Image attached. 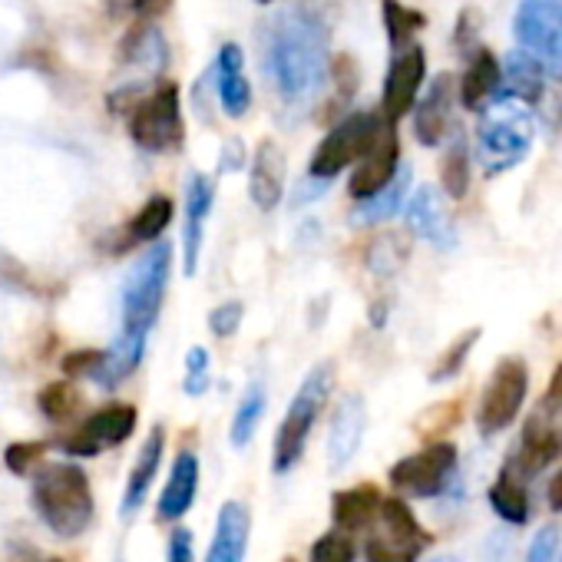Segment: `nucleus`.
<instances>
[{
    "label": "nucleus",
    "instance_id": "2f4dec72",
    "mask_svg": "<svg viewBox=\"0 0 562 562\" xmlns=\"http://www.w3.org/2000/svg\"><path fill=\"white\" fill-rule=\"evenodd\" d=\"M424 24H427V18L420 11H411L407 4H401V0H384V27H387L394 50L407 47Z\"/></svg>",
    "mask_w": 562,
    "mask_h": 562
},
{
    "label": "nucleus",
    "instance_id": "7ed1b4c3",
    "mask_svg": "<svg viewBox=\"0 0 562 562\" xmlns=\"http://www.w3.org/2000/svg\"><path fill=\"white\" fill-rule=\"evenodd\" d=\"M34 509L50 532L74 539L93 519V490L77 463H47L34 473Z\"/></svg>",
    "mask_w": 562,
    "mask_h": 562
},
{
    "label": "nucleus",
    "instance_id": "c9c22d12",
    "mask_svg": "<svg viewBox=\"0 0 562 562\" xmlns=\"http://www.w3.org/2000/svg\"><path fill=\"white\" fill-rule=\"evenodd\" d=\"M308 562H355V539L348 529H331L312 546Z\"/></svg>",
    "mask_w": 562,
    "mask_h": 562
},
{
    "label": "nucleus",
    "instance_id": "a18cd8bd",
    "mask_svg": "<svg viewBox=\"0 0 562 562\" xmlns=\"http://www.w3.org/2000/svg\"><path fill=\"white\" fill-rule=\"evenodd\" d=\"M546 499H549V509L562 513V470L549 480V490H546Z\"/></svg>",
    "mask_w": 562,
    "mask_h": 562
},
{
    "label": "nucleus",
    "instance_id": "ddd939ff",
    "mask_svg": "<svg viewBox=\"0 0 562 562\" xmlns=\"http://www.w3.org/2000/svg\"><path fill=\"white\" fill-rule=\"evenodd\" d=\"M401 169V143L394 133V123H384L381 133L374 136V143L368 146V153L355 162L348 192L361 202L368 195H374L378 189H384Z\"/></svg>",
    "mask_w": 562,
    "mask_h": 562
},
{
    "label": "nucleus",
    "instance_id": "f3484780",
    "mask_svg": "<svg viewBox=\"0 0 562 562\" xmlns=\"http://www.w3.org/2000/svg\"><path fill=\"white\" fill-rule=\"evenodd\" d=\"M215 202V186L209 176L192 172L186 182V228H182V248H186V274H195L199 255H202V235H205V218Z\"/></svg>",
    "mask_w": 562,
    "mask_h": 562
},
{
    "label": "nucleus",
    "instance_id": "ea45409f",
    "mask_svg": "<svg viewBox=\"0 0 562 562\" xmlns=\"http://www.w3.org/2000/svg\"><path fill=\"white\" fill-rule=\"evenodd\" d=\"M44 450H47L44 443H11L8 453H4V460H8L11 473L24 476V473H31L37 467V460L44 457Z\"/></svg>",
    "mask_w": 562,
    "mask_h": 562
},
{
    "label": "nucleus",
    "instance_id": "9b49d317",
    "mask_svg": "<svg viewBox=\"0 0 562 562\" xmlns=\"http://www.w3.org/2000/svg\"><path fill=\"white\" fill-rule=\"evenodd\" d=\"M136 430V407L133 404H110L90 414L67 440L64 450L70 457H97L106 447H120Z\"/></svg>",
    "mask_w": 562,
    "mask_h": 562
},
{
    "label": "nucleus",
    "instance_id": "f257e3e1",
    "mask_svg": "<svg viewBox=\"0 0 562 562\" xmlns=\"http://www.w3.org/2000/svg\"><path fill=\"white\" fill-rule=\"evenodd\" d=\"M325 27L308 11H292L281 18L265 47V74L271 77L281 100L305 103L318 93L325 80Z\"/></svg>",
    "mask_w": 562,
    "mask_h": 562
},
{
    "label": "nucleus",
    "instance_id": "c03bdc74",
    "mask_svg": "<svg viewBox=\"0 0 562 562\" xmlns=\"http://www.w3.org/2000/svg\"><path fill=\"white\" fill-rule=\"evenodd\" d=\"M546 404H549V407H562V364H559V368L552 371V378H549Z\"/></svg>",
    "mask_w": 562,
    "mask_h": 562
},
{
    "label": "nucleus",
    "instance_id": "0eeeda50",
    "mask_svg": "<svg viewBox=\"0 0 562 562\" xmlns=\"http://www.w3.org/2000/svg\"><path fill=\"white\" fill-rule=\"evenodd\" d=\"M529 394V368L522 358H503L483 394H480V407H476V430L483 437L503 434L522 411V401Z\"/></svg>",
    "mask_w": 562,
    "mask_h": 562
},
{
    "label": "nucleus",
    "instance_id": "a878e982",
    "mask_svg": "<svg viewBox=\"0 0 562 562\" xmlns=\"http://www.w3.org/2000/svg\"><path fill=\"white\" fill-rule=\"evenodd\" d=\"M503 77H499V90L496 97H516L522 103H536L542 97V83H546V74L539 67V60L526 50H513L506 57V67H499Z\"/></svg>",
    "mask_w": 562,
    "mask_h": 562
},
{
    "label": "nucleus",
    "instance_id": "4be33fe9",
    "mask_svg": "<svg viewBox=\"0 0 562 562\" xmlns=\"http://www.w3.org/2000/svg\"><path fill=\"white\" fill-rule=\"evenodd\" d=\"M195 490H199V460L192 450H182L172 463L169 483L159 493V506H156L159 519H166V522L182 519L195 503Z\"/></svg>",
    "mask_w": 562,
    "mask_h": 562
},
{
    "label": "nucleus",
    "instance_id": "423d86ee",
    "mask_svg": "<svg viewBox=\"0 0 562 562\" xmlns=\"http://www.w3.org/2000/svg\"><path fill=\"white\" fill-rule=\"evenodd\" d=\"M513 37L546 77L562 80V0H522L513 14Z\"/></svg>",
    "mask_w": 562,
    "mask_h": 562
},
{
    "label": "nucleus",
    "instance_id": "aec40b11",
    "mask_svg": "<svg viewBox=\"0 0 562 562\" xmlns=\"http://www.w3.org/2000/svg\"><path fill=\"white\" fill-rule=\"evenodd\" d=\"M162 450H166V434H162V427H153L143 450H139V457H136V463H133L126 490H123V503H120L123 519H133L139 513V506L146 503V493H149V486H153V480H156V473L162 467Z\"/></svg>",
    "mask_w": 562,
    "mask_h": 562
},
{
    "label": "nucleus",
    "instance_id": "8fccbe9b",
    "mask_svg": "<svg viewBox=\"0 0 562 562\" xmlns=\"http://www.w3.org/2000/svg\"><path fill=\"white\" fill-rule=\"evenodd\" d=\"M258 4H271V0H258Z\"/></svg>",
    "mask_w": 562,
    "mask_h": 562
},
{
    "label": "nucleus",
    "instance_id": "e433bc0d",
    "mask_svg": "<svg viewBox=\"0 0 562 562\" xmlns=\"http://www.w3.org/2000/svg\"><path fill=\"white\" fill-rule=\"evenodd\" d=\"M205 387H209V351L195 345L186 355V381H182V391L189 397H202Z\"/></svg>",
    "mask_w": 562,
    "mask_h": 562
},
{
    "label": "nucleus",
    "instance_id": "9d476101",
    "mask_svg": "<svg viewBox=\"0 0 562 562\" xmlns=\"http://www.w3.org/2000/svg\"><path fill=\"white\" fill-rule=\"evenodd\" d=\"M453 473H457V447L447 440H437V443H427L424 450L397 460L391 467V483L404 496L430 499L447 490Z\"/></svg>",
    "mask_w": 562,
    "mask_h": 562
},
{
    "label": "nucleus",
    "instance_id": "7c9ffc66",
    "mask_svg": "<svg viewBox=\"0 0 562 562\" xmlns=\"http://www.w3.org/2000/svg\"><path fill=\"white\" fill-rule=\"evenodd\" d=\"M440 182L450 199H463L470 192V149L463 139H453L443 162H440Z\"/></svg>",
    "mask_w": 562,
    "mask_h": 562
},
{
    "label": "nucleus",
    "instance_id": "393cba45",
    "mask_svg": "<svg viewBox=\"0 0 562 562\" xmlns=\"http://www.w3.org/2000/svg\"><path fill=\"white\" fill-rule=\"evenodd\" d=\"M381 536L401 549H411V552H424V546H430V532L417 522V516L411 513V506L401 499V496H387L381 499Z\"/></svg>",
    "mask_w": 562,
    "mask_h": 562
},
{
    "label": "nucleus",
    "instance_id": "4c0bfd02",
    "mask_svg": "<svg viewBox=\"0 0 562 562\" xmlns=\"http://www.w3.org/2000/svg\"><path fill=\"white\" fill-rule=\"evenodd\" d=\"M559 552H562V536H559V526L549 522L532 536L526 562H559Z\"/></svg>",
    "mask_w": 562,
    "mask_h": 562
},
{
    "label": "nucleus",
    "instance_id": "473e14b6",
    "mask_svg": "<svg viewBox=\"0 0 562 562\" xmlns=\"http://www.w3.org/2000/svg\"><path fill=\"white\" fill-rule=\"evenodd\" d=\"M172 222V202L166 195H153L139 212L136 218L130 222V235L139 238V241H153L162 235V228Z\"/></svg>",
    "mask_w": 562,
    "mask_h": 562
},
{
    "label": "nucleus",
    "instance_id": "b1692460",
    "mask_svg": "<svg viewBox=\"0 0 562 562\" xmlns=\"http://www.w3.org/2000/svg\"><path fill=\"white\" fill-rule=\"evenodd\" d=\"M215 77H218V100L228 116H241L251 106V87L245 80V54L238 44H222L215 57Z\"/></svg>",
    "mask_w": 562,
    "mask_h": 562
},
{
    "label": "nucleus",
    "instance_id": "f8f14e48",
    "mask_svg": "<svg viewBox=\"0 0 562 562\" xmlns=\"http://www.w3.org/2000/svg\"><path fill=\"white\" fill-rule=\"evenodd\" d=\"M427 77V54L417 44H407L397 50L387 77H384V93H381V116L387 123H397L401 116H407L420 97Z\"/></svg>",
    "mask_w": 562,
    "mask_h": 562
},
{
    "label": "nucleus",
    "instance_id": "6ab92c4d",
    "mask_svg": "<svg viewBox=\"0 0 562 562\" xmlns=\"http://www.w3.org/2000/svg\"><path fill=\"white\" fill-rule=\"evenodd\" d=\"M364 427H368V411H364V401L358 394L345 397L331 417V434H328V460L335 470H341L361 447V437H364Z\"/></svg>",
    "mask_w": 562,
    "mask_h": 562
},
{
    "label": "nucleus",
    "instance_id": "f704fd0d",
    "mask_svg": "<svg viewBox=\"0 0 562 562\" xmlns=\"http://www.w3.org/2000/svg\"><path fill=\"white\" fill-rule=\"evenodd\" d=\"M41 411L50 417V420H67L70 414H77L80 407V394L67 384V381H57V384H47L37 397Z\"/></svg>",
    "mask_w": 562,
    "mask_h": 562
},
{
    "label": "nucleus",
    "instance_id": "49530a36",
    "mask_svg": "<svg viewBox=\"0 0 562 562\" xmlns=\"http://www.w3.org/2000/svg\"><path fill=\"white\" fill-rule=\"evenodd\" d=\"M430 562H460V559H453V555H437V559H430Z\"/></svg>",
    "mask_w": 562,
    "mask_h": 562
},
{
    "label": "nucleus",
    "instance_id": "58836bf2",
    "mask_svg": "<svg viewBox=\"0 0 562 562\" xmlns=\"http://www.w3.org/2000/svg\"><path fill=\"white\" fill-rule=\"evenodd\" d=\"M364 555H368V562H417L420 555L417 552H411V549H401V546H394V542H387L384 536H371L368 539V546H364Z\"/></svg>",
    "mask_w": 562,
    "mask_h": 562
},
{
    "label": "nucleus",
    "instance_id": "412c9836",
    "mask_svg": "<svg viewBox=\"0 0 562 562\" xmlns=\"http://www.w3.org/2000/svg\"><path fill=\"white\" fill-rule=\"evenodd\" d=\"M499 77H503V70H499V60L493 57V50L476 47L473 57H470V64H467V70H463V77H460V83H457V93H460L463 110L480 113L496 97Z\"/></svg>",
    "mask_w": 562,
    "mask_h": 562
},
{
    "label": "nucleus",
    "instance_id": "09e8293b",
    "mask_svg": "<svg viewBox=\"0 0 562 562\" xmlns=\"http://www.w3.org/2000/svg\"><path fill=\"white\" fill-rule=\"evenodd\" d=\"M44 562H64V559H44Z\"/></svg>",
    "mask_w": 562,
    "mask_h": 562
},
{
    "label": "nucleus",
    "instance_id": "39448f33",
    "mask_svg": "<svg viewBox=\"0 0 562 562\" xmlns=\"http://www.w3.org/2000/svg\"><path fill=\"white\" fill-rule=\"evenodd\" d=\"M331 381H335L331 364H318L305 378V384L299 387L295 401L289 404L285 420H281V427H278V437H274V473H289L302 460L308 434H312V427H315V420L328 401Z\"/></svg>",
    "mask_w": 562,
    "mask_h": 562
},
{
    "label": "nucleus",
    "instance_id": "72a5a7b5",
    "mask_svg": "<svg viewBox=\"0 0 562 562\" xmlns=\"http://www.w3.org/2000/svg\"><path fill=\"white\" fill-rule=\"evenodd\" d=\"M480 328H470V331H463L440 358H437V364H434V371H430V381L434 384H440V381H450V378H457L460 371H463V364H467V358H470V351L476 348V341H480Z\"/></svg>",
    "mask_w": 562,
    "mask_h": 562
},
{
    "label": "nucleus",
    "instance_id": "bb28decb",
    "mask_svg": "<svg viewBox=\"0 0 562 562\" xmlns=\"http://www.w3.org/2000/svg\"><path fill=\"white\" fill-rule=\"evenodd\" d=\"M381 509V490L374 483H361L351 490H338L331 499V519L338 522V529H364Z\"/></svg>",
    "mask_w": 562,
    "mask_h": 562
},
{
    "label": "nucleus",
    "instance_id": "c756f323",
    "mask_svg": "<svg viewBox=\"0 0 562 562\" xmlns=\"http://www.w3.org/2000/svg\"><path fill=\"white\" fill-rule=\"evenodd\" d=\"M265 407H268L265 387H261V384H248V391L241 394V404H238V411H235V417H232V430H228L235 450L251 443V437H255V430H258V424H261Z\"/></svg>",
    "mask_w": 562,
    "mask_h": 562
},
{
    "label": "nucleus",
    "instance_id": "a211bd4d",
    "mask_svg": "<svg viewBox=\"0 0 562 562\" xmlns=\"http://www.w3.org/2000/svg\"><path fill=\"white\" fill-rule=\"evenodd\" d=\"M248 192H251V202L261 212H268V209H274L281 202V192H285V153L278 149V143L265 139L255 149Z\"/></svg>",
    "mask_w": 562,
    "mask_h": 562
},
{
    "label": "nucleus",
    "instance_id": "dca6fc26",
    "mask_svg": "<svg viewBox=\"0 0 562 562\" xmlns=\"http://www.w3.org/2000/svg\"><path fill=\"white\" fill-rule=\"evenodd\" d=\"M453 77L450 74H440L427 97L420 103H414V133L420 139V146H440L450 133V116H453Z\"/></svg>",
    "mask_w": 562,
    "mask_h": 562
},
{
    "label": "nucleus",
    "instance_id": "37998d69",
    "mask_svg": "<svg viewBox=\"0 0 562 562\" xmlns=\"http://www.w3.org/2000/svg\"><path fill=\"white\" fill-rule=\"evenodd\" d=\"M166 562H192V532L186 526L172 529L169 549H166Z\"/></svg>",
    "mask_w": 562,
    "mask_h": 562
},
{
    "label": "nucleus",
    "instance_id": "cd10ccee",
    "mask_svg": "<svg viewBox=\"0 0 562 562\" xmlns=\"http://www.w3.org/2000/svg\"><path fill=\"white\" fill-rule=\"evenodd\" d=\"M407 189H411V169L401 166L397 176H394L384 189H378L374 195H368V199L358 202L355 222H358V225H374V222H384V218L397 215L401 205H404V199H407Z\"/></svg>",
    "mask_w": 562,
    "mask_h": 562
},
{
    "label": "nucleus",
    "instance_id": "6e6552de",
    "mask_svg": "<svg viewBox=\"0 0 562 562\" xmlns=\"http://www.w3.org/2000/svg\"><path fill=\"white\" fill-rule=\"evenodd\" d=\"M130 136L146 153H172L182 143V106L179 90L172 83L153 90L146 100L133 106Z\"/></svg>",
    "mask_w": 562,
    "mask_h": 562
},
{
    "label": "nucleus",
    "instance_id": "2eb2a0df",
    "mask_svg": "<svg viewBox=\"0 0 562 562\" xmlns=\"http://www.w3.org/2000/svg\"><path fill=\"white\" fill-rule=\"evenodd\" d=\"M559 457H562V430L539 424V420H529L522 430V440L516 443V450L503 470L519 476V480H529V476L542 473L549 463H555Z\"/></svg>",
    "mask_w": 562,
    "mask_h": 562
},
{
    "label": "nucleus",
    "instance_id": "3c124183",
    "mask_svg": "<svg viewBox=\"0 0 562 562\" xmlns=\"http://www.w3.org/2000/svg\"><path fill=\"white\" fill-rule=\"evenodd\" d=\"M559 562H562V559H559Z\"/></svg>",
    "mask_w": 562,
    "mask_h": 562
},
{
    "label": "nucleus",
    "instance_id": "de8ad7c7",
    "mask_svg": "<svg viewBox=\"0 0 562 562\" xmlns=\"http://www.w3.org/2000/svg\"><path fill=\"white\" fill-rule=\"evenodd\" d=\"M281 562H299V559H292V555H289V559H281Z\"/></svg>",
    "mask_w": 562,
    "mask_h": 562
},
{
    "label": "nucleus",
    "instance_id": "20e7f679",
    "mask_svg": "<svg viewBox=\"0 0 562 562\" xmlns=\"http://www.w3.org/2000/svg\"><path fill=\"white\" fill-rule=\"evenodd\" d=\"M169 265H172V245L169 241H156L139 265L130 271L126 285H123V338L133 341H146L162 299H166V285H169Z\"/></svg>",
    "mask_w": 562,
    "mask_h": 562
},
{
    "label": "nucleus",
    "instance_id": "f03ea898",
    "mask_svg": "<svg viewBox=\"0 0 562 562\" xmlns=\"http://www.w3.org/2000/svg\"><path fill=\"white\" fill-rule=\"evenodd\" d=\"M536 143L532 106L516 97H493L480 110L476 123V159L486 176L516 169Z\"/></svg>",
    "mask_w": 562,
    "mask_h": 562
},
{
    "label": "nucleus",
    "instance_id": "79ce46f5",
    "mask_svg": "<svg viewBox=\"0 0 562 562\" xmlns=\"http://www.w3.org/2000/svg\"><path fill=\"white\" fill-rule=\"evenodd\" d=\"M100 361H103V351H77V355H67L64 371L70 378H93Z\"/></svg>",
    "mask_w": 562,
    "mask_h": 562
},
{
    "label": "nucleus",
    "instance_id": "4468645a",
    "mask_svg": "<svg viewBox=\"0 0 562 562\" xmlns=\"http://www.w3.org/2000/svg\"><path fill=\"white\" fill-rule=\"evenodd\" d=\"M407 225L414 235L430 241L434 248H453L457 245V225L447 212L440 192L434 186H420L407 202Z\"/></svg>",
    "mask_w": 562,
    "mask_h": 562
},
{
    "label": "nucleus",
    "instance_id": "a19ab883",
    "mask_svg": "<svg viewBox=\"0 0 562 562\" xmlns=\"http://www.w3.org/2000/svg\"><path fill=\"white\" fill-rule=\"evenodd\" d=\"M238 325H241V305L238 302H225L209 315V328L215 338H232L238 331Z\"/></svg>",
    "mask_w": 562,
    "mask_h": 562
},
{
    "label": "nucleus",
    "instance_id": "c85d7f7f",
    "mask_svg": "<svg viewBox=\"0 0 562 562\" xmlns=\"http://www.w3.org/2000/svg\"><path fill=\"white\" fill-rule=\"evenodd\" d=\"M490 506H493V513H496L503 522L522 526V522L529 519V496H526L522 480L503 470L499 480L490 486Z\"/></svg>",
    "mask_w": 562,
    "mask_h": 562
},
{
    "label": "nucleus",
    "instance_id": "1a4fd4ad",
    "mask_svg": "<svg viewBox=\"0 0 562 562\" xmlns=\"http://www.w3.org/2000/svg\"><path fill=\"white\" fill-rule=\"evenodd\" d=\"M384 123L387 120L378 116V113H351L348 120H341L322 139V146L315 149V156H312V176L331 182L341 169L355 166L368 153V146L374 143V136L381 133Z\"/></svg>",
    "mask_w": 562,
    "mask_h": 562
},
{
    "label": "nucleus",
    "instance_id": "5701e85b",
    "mask_svg": "<svg viewBox=\"0 0 562 562\" xmlns=\"http://www.w3.org/2000/svg\"><path fill=\"white\" fill-rule=\"evenodd\" d=\"M245 549H248V509L238 499H228L218 509L215 536L205 562H245Z\"/></svg>",
    "mask_w": 562,
    "mask_h": 562
}]
</instances>
